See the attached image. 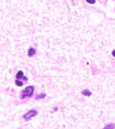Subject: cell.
Segmentation results:
<instances>
[{
    "label": "cell",
    "instance_id": "obj_1",
    "mask_svg": "<svg viewBox=\"0 0 115 129\" xmlns=\"http://www.w3.org/2000/svg\"><path fill=\"white\" fill-rule=\"evenodd\" d=\"M33 92H34V88L32 86H28L24 88V90L22 92L21 94V99H24L25 98H28V97H32V95H33Z\"/></svg>",
    "mask_w": 115,
    "mask_h": 129
},
{
    "label": "cell",
    "instance_id": "obj_7",
    "mask_svg": "<svg viewBox=\"0 0 115 129\" xmlns=\"http://www.w3.org/2000/svg\"><path fill=\"white\" fill-rule=\"evenodd\" d=\"M45 96H46V94H45V93H42V94H40L39 96H37V97L35 98V99H43V98H45Z\"/></svg>",
    "mask_w": 115,
    "mask_h": 129
},
{
    "label": "cell",
    "instance_id": "obj_9",
    "mask_svg": "<svg viewBox=\"0 0 115 129\" xmlns=\"http://www.w3.org/2000/svg\"><path fill=\"white\" fill-rule=\"evenodd\" d=\"M88 4H94L95 3V0H85Z\"/></svg>",
    "mask_w": 115,
    "mask_h": 129
},
{
    "label": "cell",
    "instance_id": "obj_2",
    "mask_svg": "<svg viewBox=\"0 0 115 129\" xmlns=\"http://www.w3.org/2000/svg\"><path fill=\"white\" fill-rule=\"evenodd\" d=\"M37 114H38V112H37L36 110L32 109V110H30V111H28L26 114L24 115V119L25 121H29V120H31L32 117L36 116Z\"/></svg>",
    "mask_w": 115,
    "mask_h": 129
},
{
    "label": "cell",
    "instance_id": "obj_5",
    "mask_svg": "<svg viewBox=\"0 0 115 129\" xmlns=\"http://www.w3.org/2000/svg\"><path fill=\"white\" fill-rule=\"evenodd\" d=\"M82 94H83L84 96H88V97H89V96L92 95V92L88 90V89H85V90L82 91Z\"/></svg>",
    "mask_w": 115,
    "mask_h": 129
},
{
    "label": "cell",
    "instance_id": "obj_3",
    "mask_svg": "<svg viewBox=\"0 0 115 129\" xmlns=\"http://www.w3.org/2000/svg\"><path fill=\"white\" fill-rule=\"evenodd\" d=\"M16 79L17 80H20V79H23V80H27L28 79L27 78L24 76V72L22 71H19L18 72L16 73Z\"/></svg>",
    "mask_w": 115,
    "mask_h": 129
},
{
    "label": "cell",
    "instance_id": "obj_8",
    "mask_svg": "<svg viewBox=\"0 0 115 129\" xmlns=\"http://www.w3.org/2000/svg\"><path fill=\"white\" fill-rule=\"evenodd\" d=\"M15 84H16L17 86H19V87H22L23 86V85H24V83H23V82L22 81H20V80H15Z\"/></svg>",
    "mask_w": 115,
    "mask_h": 129
},
{
    "label": "cell",
    "instance_id": "obj_6",
    "mask_svg": "<svg viewBox=\"0 0 115 129\" xmlns=\"http://www.w3.org/2000/svg\"><path fill=\"white\" fill-rule=\"evenodd\" d=\"M103 129H114V124H108L103 127Z\"/></svg>",
    "mask_w": 115,
    "mask_h": 129
},
{
    "label": "cell",
    "instance_id": "obj_4",
    "mask_svg": "<svg viewBox=\"0 0 115 129\" xmlns=\"http://www.w3.org/2000/svg\"><path fill=\"white\" fill-rule=\"evenodd\" d=\"M35 53H36V50L33 49V48H30L29 51H28V55L30 56V57L31 56H33Z\"/></svg>",
    "mask_w": 115,
    "mask_h": 129
}]
</instances>
